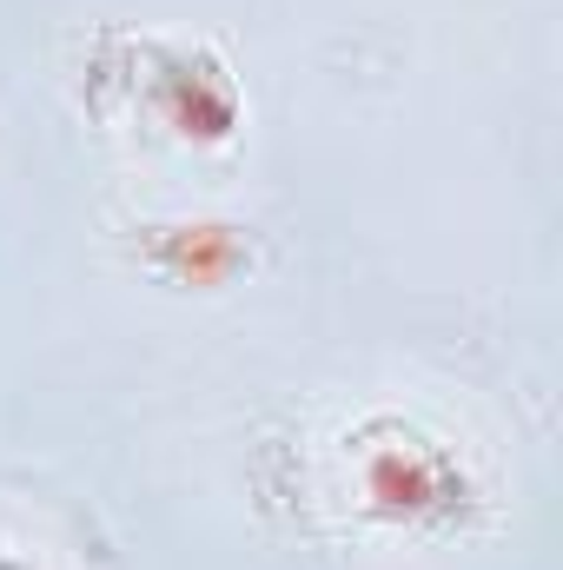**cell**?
<instances>
[{
    "instance_id": "7a4b0ae2",
    "label": "cell",
    "mask_w": 563,
    "mask_h": 570,
    "mask_svg": "<svg viewBox=\"0 0 563 570\" xmlns=\"http://www.w3.org/2000/svg\"><path fill=\"white\" fill-rule=\"evenodd\" d=\"M134 73L120 80L127 94L146 87V114L159 120V134L186 146H226L246 120V100H239V80L233 67L199 47V40H113Z\"/></svg>"
},
{
    "instance_id": "6da1fadb",
    "label": "cell",
    "mask_w": 563,
    "mask_h": 570,
    "mask_svg": "<svg viewBox=\"0 0 563 570\" xmlns=\"http://www.w3.org/2000/svg\"><path fill=\"white\" fill-rule=\"evenodd\" d=\"M345 478L352 504L412 538H464L484 524V484L444 431L405 412H372L345 431Z\"/></svg>"
},
{
    "instance_id": "3957f363",
    "label": "cell",
    "mask_w": 563,
    "mask_h": 570,
    "mask_svg": "<svg viewBox=\"0 0 563 570\" xmlns=\"http://www.w3.org/2000/svg\"><path fill=\"white\" fill-rule=\"evenodd\" d=\"M146 273H159L166 285H199V292H219L239 273H253L259 246L246 226H226V219H179V226H146L140 239Z\"/></svg>"
}]
</instances>
